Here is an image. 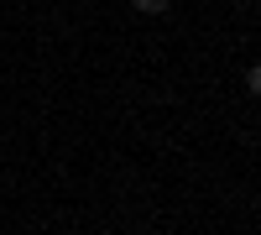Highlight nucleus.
Wrapping results in <instances>:
<instances>
[{
  "instance_id": "nucleus-1",
  "label": "nucleus",
  "mask_w": 261,
  "mask_h": 235,
  "mask_svg": "<svg viewBox=\"0 0 261 235\" xmlns=\"http://www.w3.org/2000/svg\"><path fill=\"white\" fill-rule=\"evenodd\" d=\"M136 11H146V16H157V11H167V0H130Z\"/></svg>"
}]
</instances>
